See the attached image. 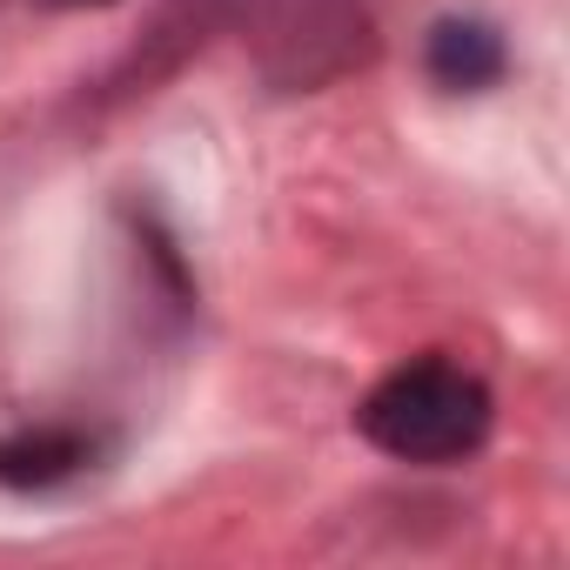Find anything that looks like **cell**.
I'll use <instances>...</instances> for the list:
<instances>
[{"label":"cell","instance_id":"cell-1","mask_svg":"<svg viewBox=\"0 0 570 570\" xmlns=\"http://www.w3.org/2000/svg\"><path fill=\"white\" fill-rule=\"evenodd\" d=\"M497 423V396L476 370L450 363V356H416V363H396L363 403H356V430L370 450H383L390 463H423V470H443V463H463L483 450Z\"/></svg>","mask_w":570,"mask_h":570},{"label":"cell","instance_id":"cell-2","mask_svg":"<svg viewBox=\"0 0 570 570\" xmlns=\"http://www.w3.org/2000/svg\"><path fill=\"white\" fill-rule=\"evenodd\" d=\"M95 456V443L81 430H21L0 443V483L8 490H55L68 476H81Z\"/></svg>","mask_w":570,"mask_h":570},{"label":"cell","instance_id":"cell-3","mask_svg":"<svg viewBox=\"0 0 570 570\" xmlns=\"http://www.w3.org/2000/svg\"><path fill=\"white\" fill-rule=\"evenodd\" d=\"M430 81L436 88H456V95H476V88H490L497 75H503V41H497V28H483V21H443L436 35H430Z\"/></svg>","mask_w":570,"mask_h":570},{"label":"cell","instance_id":"cell-4","mask_svg":"<svg viewBox=\"0 0 570 570\" xmlns=\"http://www.w3.org/2000/svg\"><path fill=\"white\" fill-rule=\"evenodd\" d=\"M55 8H88V0H55Z\"/></svg>","mask_w":570,"mask_h":570}]
</instances>
